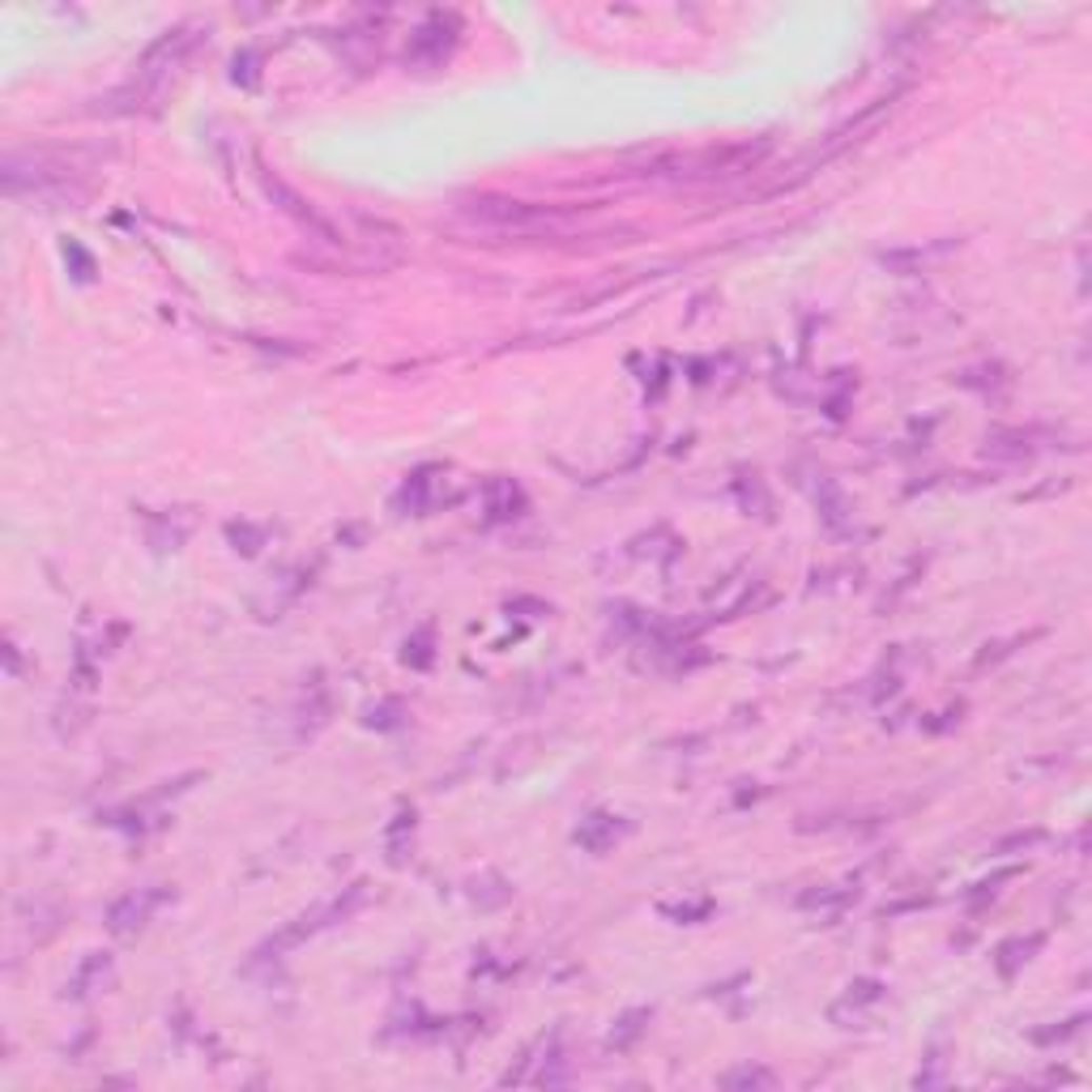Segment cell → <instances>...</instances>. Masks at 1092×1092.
Here are the masks:
<instances>
[{
  "label": "cell",
  "instance_id": "6da1fadb",
  "mask_svg": "<svg viewBox=\"0 0 1092 1092\" xmlns=\"http://www.w3.org/2000/svg\"><path fill=\"white\" fill-rule=\"evenodd\" d=\"M193 43H197V26H176V31L158 35V39L145 47V56H141L137 77L128 81V86H124L116 99H137V107H141V99H150V95L162 86V77L193 52ZM116 99H112V103H116Z\"/></svg>",
  "mask_w": 1092,
  "mask_h": 1092
},
{
  "label": "cell",
  "instance_id": "7a4b0ae2",
  "mask_svg": "<svg viewBox=\"0 0 1092 1092\" xmlns=\"http://www.w3.org/2000/svg\"><path fill=\"white\" fill-rule=\"evenodd\" d=\"M465 218L495 226V231H530L542 222H555L559 214L547 205H530V201H499V197H482L474 205H465Z\"/></svg>",
  "mask_w": 1092,
  "mask_h": 1092
},
{
  "label": "cell",
  "instance_id": "3957f363",
  "mask_svg": "<svg viewBox=\"0 0 1092 1092\" xmlns=\"http://www.w3.org/2000/svg\"><path fill=\"white\" fill-rule=\"evenodd\" d=\"M457 31V22L453 18H444V14H432L423 26L414 31V39H410V47H405V64H436L449 47H453V35Z\"/></svg>",
  "mask_w": 1092,
  "mask_h": 1092
},
{
  "label": "cell",
  "instance_id": "277c9868",
  "mask_svg": "<svg viewBox=\"0 0 1092 1092\" xmlns=\"http://www.w3.org/2000/svg\"><path fill=\"white\" fill-rule=\"evenodd\" d=\"M265 193H270V197L278 201V210H286V214H291V218H295V222H299L307 235H316L320 243H338V231H333V226H329V222H324V218L312 210V201H303L299 193H291L282 180L265 176Z\"/></svg>",
  "mask_w": 1092,
  "mask_h": 1092
},
{
  "label": "cell",
  "instance_id": "5b68a950",
  "mask_svg": "<svg viewBox=\"0 0 1092 1092\" xmlns=\"http://www.w3.org/2000/svg\"><path fill=\"white\" fill-rule=\"evenodd\" d=\"M162 900H166V892H128V896H120V900L112 905L107 927H112L116 935H133L137 927H145V917H150Z\"/></svg>",
  "mask_w": 1092,
  "mask_h": 1092
},
{
  "label": "cell",
  "instance_id": "8992f818",
  "mask_svg": "<svg viewBox=\"0 0 1092 1092\" xmlns=\"http://www.w3.org/2000/svg\"><path fill=\"white\" fill-rule=\"evenodd\" d=\"M892 103H896V99H875V103H871V107H867V112H862V116H858L854 124H846L841 133H832V141H828V145H823V150H819L815 158L823 162V158H832V154H841L846 145L862 141L867 133H875V128H879V124H883V120L892 116Z\"/></svg>",
  "mask_w": 1092,
  "mask_h": 1092
},
{
  "label": "cell",
  "instance_id": "52a82bcc",
  "mask_svg": "<svg viewBox=\"0 0 1092 1092\" xmlns=\"http://www.w3.org/2000/svg\"><path fill=\"white\" fill-rule=\"evenodd\" d=\"M521 509H525V499H521V491L513 487V482H491L487 487V513L495 517V521H509V517H521Z\"/></svg>",
  "mask_w": 1092,
  "mask_h": 1092
},
{
  "label": "cell",
  "instance_id": "ba28073f",
  "mask_svg": "<svg viewBox=\"0 0 1092 1092\" xmlns=\"http://www.w3.org/2000/svg\"><path fill=\"white\" fill-rule=\"evenodd\" d=\"M615 836H619V828H615L611 815H590V819H584V823L576 828V841H580L584 850H598V854L615 841Z\"/></svg>",
  "mask_w": 1092,
  "mask_h": 1092
},
{
  "label": "cell",
  "instance_id": "9c48e42d",
  "mask_svg": "<svg viewBox=\"0 0 1092 1092\" xmlns=\"http://www.w3.org/2000/svg\"><path fill=\"white\" fill-rule=\"evenodd\" d=\"M879 998H883V986H879V981H854V986H850V994H846L841 1002L832 1007V1020H846L850 1012L858 1016L862 1007H871V1002H879Z\"/></svg>",
  "mask_w": 1092,
  "mask_h": 1092
},
{
  "label": "cell",
  "instance_id": "30bf717a",
  "mask_svg": "<svg viewBox=\"0 0 1092 1092\" xmlns=\"http://www.w3.org/2000/svg\"><path fill=\"white\" fill-rule=\"evenodd\" d=\"M1041 948V935H1033V939H1016V944H1007L1002 952H998V973L1002 977H1012L1025 960H1029V952H1037Z\"/></svg>",
  "mask_w": 1092,
  "mask_h": 1092
},
{
  "label": "cell",
  "instance_id": "8fae6325",
  "mask_svg": "<svg viewBox=\"0 0 1092 1092\" xmlns=\"http://www.w3.org/2000/svg\"><path fill=\"white\" fill-rule=\"evenodd\" d=\"M769 1084H773V1075L760 1067H738V1071L721 1075V1088H769Z\"/></svg>",
  "mask_w": 1092,
  "mask_h": 1092
},
{
  "label": "cell",
  "instance_id": "7c38bea8",
  "mask_svg": "<svg viewBox=\"0 0 1092 1092\" xmlns=\"http://www.w3.org/2000/svg\"><path fill=\"white\" fill-rule=\"evenodd\" d=\"M644 1020H649V1012H628L619 1025H615V1033H611V1046L615 1050H623V1046H632L636 1037H640V1029H644Z\"/></svg>",
  "mask_w": 1092,
  "mask_h": 1092
}]
</instances>
